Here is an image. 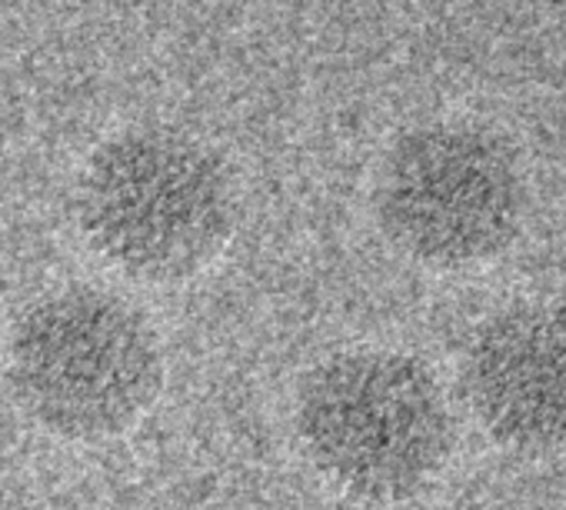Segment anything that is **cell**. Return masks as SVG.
I'll list each match as a JSON object with an SVG mask.
<instances>
[{"mask_svg": "<svg viewBox=\"0 0 566 510\" xmlns=\"http://www.w3.org/2000/svg\"><path fill=\"white\" fill-rule=\"evenodd\" d=\"M11 384L24 410L64 440H111L157 400L164 354L150 321L97 288L48 294L14 327Z\"/></svg>", "mask_w": 566, "mask_h": 510, "instance_id": "4", "label": "cell"}, {"mask_svg": "<svg viewBox=\"0 0 566 510\" xmlns=\"http://www.w3.org/2000/svg\"><path fill=\"white\" fill-rule=\"evenodd\" d=\"M374 214L387 240L433 271L496 261L520 237L526 177L510 140L476 121L403 131L374 174Z\"/></svg>", "mask_w": 566, "mask_h": 510, "instance_id": "3", "label": "cell"}, {"mask_svg": "<svg viewBox=\"0 0 566 510\" xmlns=\"http://www.w3.org/2000/svg\"><path fill=\"white\" fill-rule=\"evenodd\" d=\"M297 437L317 470L367 503L427 490L453 450V410L433 371L400 351H347L297 394Z\"/></svg>", "mask_w": 566, "mask_h": 510, "instance_id": "2", "label": "cell"}, {"mask_svg": "<svg viewBox=\"0 0 566 510\" xmlns=\"http://www.w3.org/2000/svg\"><path fill=\"white\" fill-rule=\"evenodd\" d=\"M74 207L101 258L147 284L200 274L237 223L227 164L174 127H134L107 140L84 167Z\"/></svg>", "mask_w": 566, "mask_h": 510, "instance_id": "1", "label": "cell"}, {"mask_svg": "<svg viewBox=\"0 0 566 510\" xmlns=\"http://www.w3.org/2000/svg\"><path fill=\"white\" fill-rule=\"evenodd\" d=\"M460 391L476 424L506 450L566 447V308L516 304L476 327Z\"/></svg>", "mask_w": 566, "mask_h": 510, "instance_id": "5", "label": "cell"}]
</instances>
